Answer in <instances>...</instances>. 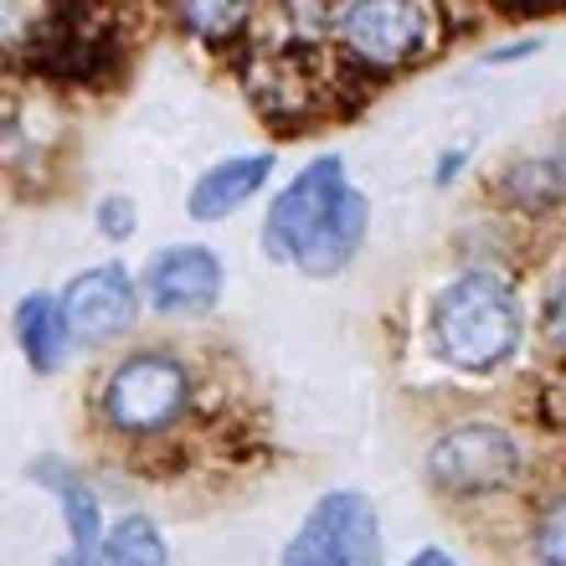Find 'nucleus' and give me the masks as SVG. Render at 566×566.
Returning a JSON list of instances; mask_svg holds the SVG:
<instances>
[{"label":"nucleus","mask_w":566,"mask_h":566,"mask_svg":"<svg viewBox=\"0 0 566 566\" xmlns=\"http://www.w3.org/2000/svg\"><path fill=\"white\" fill-rule=\"evenodd\" d=\"M433 335L449 366L484 376L516 355L520 299L495 273H459L433 304Z\"/></svg>","instance_id":"nucleus-1"},{"label":"nucleus","mask_w":566,"mask_h":566,"mask_svg":"<svg viewBox=\"0 0 566 566\" xmlns=\"http://www.w3.org/2000/svg\"><path fill=\"white\" fill-rule=\"evenodd\" d=\"M191 401V376L166 350H134L103 382V417L118 433H160Z\"/></svg>","instance_id":"nucleus-2"},{"label":"nucleus","mask_w":566,"mask_h":566,"mask_svg":"<svg viewBox=\"0 0 566 566\" xmlns=\"http://www.w3.org/2000/svg\"><path fill=\"white\" fill-rule=\"evenodd\" d=\"M283 566H382V525L366 495H325L288 541Z\"/></svg>","instance_id":"nucleus-3"},{"label":"nucleus","mask_w":566,"mask_h":566,"mask_svg":"<svg viewBox=\"0 0 566 566\" xmlns=\"http://www.w3.org/2000/svg\"><path fill=\"white\" fill-rule=\"evenodd\" d=\"M520 474V449L505 428L489 422H468L453 428L428 449V484L438 495L453 500H484V495H500L505 484Z\"/></svg>","instance_id":"nucleus-4"},{"label":"nucleus","mask_w":566,"mask_h":566,"mask_svg":"<svg viewBox=\"0 0 566 566\" xmlns=\"http://www.w3.org/2000/svg\"><path fill=\"white\" fill-rule=\"evenodd\" d=\"M346 170L340 160H315L309 170H299L288 191H283L273 206H268V222H263V248L273 263H288V258H299V248L309 242L319 222L330 217V206L346 196Z\"/></svg>","instance_id":"nucleus-5"},{"label":"nucleus","mask_w":566,"mask_h":566,"mask_svg":"<svg viewBox=\"0 0 566 566\" xmlns=\"http://www.w3.org/2000/svg\"><path fill=\"white\" fill-rule=\"evenodd\" d=\"M134 309H139V288L118 263L88 268L83 279H72V288L63 294V315L67 330L78 346H103L134 325Z\"/></svg>","instance_id":"nucleus-6"},{"label":"nucleus","mask_w":566,"mask_h":566,"mask_svg":"<svg viewBox=\"0 0 566 566\" xmlns=\"http://www.w3.org/2000/svg\"><path fill=\"white\" fill-rule=\"evenodd\" d=\"M222 263L206 248H170L145 268V299L160 315H201L217 304Z\"/></svg>","instance_id":"nucleus-7"},{"label":"nucleus","mask_w":566,"mask_h":566,"mask_svg":"<svg viewBox=\"0 0 566 566\" xmlns=\"http://www.w3.org/2000/svg\"><path fill=\"white\" fill-rule=\"evenodd\" d=\"M340 36L350 42L355 57L376 67H392L422 47V11L401 5V0H371V5H350L340 16Z\"/></svg>","instance_id":"nucleus-8"},{"label":"nucleus","mask_w":566,"mask_h":566,"mask_svg":"<svg viewBox=\"0 0 566 566\" xmlns=\"http://www.w3.org/2000/svg\"><path fill=\"white\" fill-rule=\"evenodd\" d=\"M36 484H47L57 505H63L67 516V556L57 566H99V551H103V535H99V500H93V489H88L78 474L57 459L32 468Z\"/></svg>","instance_id":"nucleus-9"},{"label":"nucleus","mask_w":566,"mask_h":566,"mask_svg":"<svg viewBox=\"0 0 566 566\" xmlns=\"http://www.w3.org/2000/svg\"><path fill=\"white\" fill-rule=\"evenodd\" d=\"M366 217H371L366 196H361V191H346V196L330 206V217L309 233V242L299 248L294 263H299L309 279H330V273H340V268L355 258L361 237H366Z\"/></svg>","instance_id":"nucleus-10"},{"label":"nucleus","mask_w":566,"mask_h":566,"mask_svg":"<svg viewBox=\"0 0 566 566\" xmlns=\"http://www.w3.org/2000/svg\"><path fill=\"white\" fill-rule=\"evenodd\" d=\"M273 170V155H237V160H222L191 185V217L196 222H217L227 212H237L242 201L268 181Z\"/></svg>","instance_id":"nucleus-11"},{"label":"nucleus","mask_w":566,"mask_h":566,"mask_svg":"<svg viewBox=\"0 0 566 566\" xmlns=\"http://www.w3.org/2000/svg\"><path fill=\"white\" fill-rule=\"evenodd\" d=\"M16 340H21V350H26V361H32L36 371H57V366H63V355H67V340H72L63 304L47 299V294L21 299V309H16Z\"/></svg>","instance_id":"nucleus-12"},{"label":"nucleus","mask_w":566,"mask_h":566,"mask_svg":"<svg viewBox=\"0 0 566 566\" xmlns=\"http://www.w3.org/2000/svg\"><path fill=\"white\" fill-rule=\"evenodd\" d=\"M99 566H166V541L150 516H124L103 535Z\"/></svg>","instance_id":"nucleus-13"},{"label":"nucleus","mask_w":566,"mask_h":566,"mask_svg":"<svg viewBox=\"0 0 566 566\" xmlns=\"http://www.w3.org/2000/svg\"><path fill=\"white\" fill-rule=\"evenodd\" d=\"M505 191H510V201L525 206V212H546V206H556V201L566 196L562 176H556V160H520V166L510 170Z\"/></svg>","instance_id":"nucleus-14"},{"label":"nucleus","mask_w":566,"mask_h":566,"mask_svg":"<svg viewBox=\"0 0 566 566\" xmlns=\"http://www.w3.org/2000/svg\"><path fill=\"white\" fill-rule=\"evenodd\" d=\"M535 562L541 566H566V495L535 516Z\"/></svg>","instance_id":"nucleus-15"},{"label":"nucleus","mask_w":566,"mask_h":566,"mask_svg":"<svg viewBox=\"0 0 566 566\" xmlns=\"http://www.w3.org/2000/svg\"><path fill=\"white\" fill-rule=\"evenodd\" d=\"M185 21H191L201 36H212V42H217V36H227L233 26H242L248 11H242V5H196V11H185Z\"/></svg>","instance_id":"nucleus-16"},{"label":"nucleus","mask_w":566,"mask_h":566,"mask_svg":"<svg viewBox=\"0 0 566 566\" xmlns=\"http://www.w3.org/2000/svg\"><path fill=\"white\" fill-rule=\"evenodd\" d=\"M99 227H103V237H114V242H124V237L134 233V206L124 196H109L99 206Z\"/></svg>","instance_id":"nucleus-17"},{"label":"nucleus","mask_w":566,"mask_h":566,"mask_svg":"<svg viewBox=\"0 0 566 566\" xmlns=\"http://www.w3.org/2000/svg\"><path fill=\"white\" fill-rule=\"evenodd\" d=\"M546 340L556 350H566V273H562V283L551 288V299H546Z\"/></svg>","instance_id":"nucleus-18"},{"label":"nucleus","mask_w":566,"mask_h":566,"mask_svg":"<svg viewBox=\"0 0 566 566\" xmlns=\"http://www.w3.org/2000/svg\"><path fill=\"white\" fill-rule=\"evenodd\" d=\"M407 566H459L453 556H443V551H422V556H412Z\"/></svg>","instance_id":"nucleus-19"},{"label":"nucleus","mask_w":566,"mask_h":566,"mask_svg":"<svg viewBox=\"0 0 566 566\" xmlns=\"http://www.w3.org/2000/svg\"><path fill=\"white\" fill-rule=\"evenodd\" d=\"M556 176H562V185H566V134H562V145H556Z\"/></svg>","instance_id":"nucleus-20"}]
</instances>
